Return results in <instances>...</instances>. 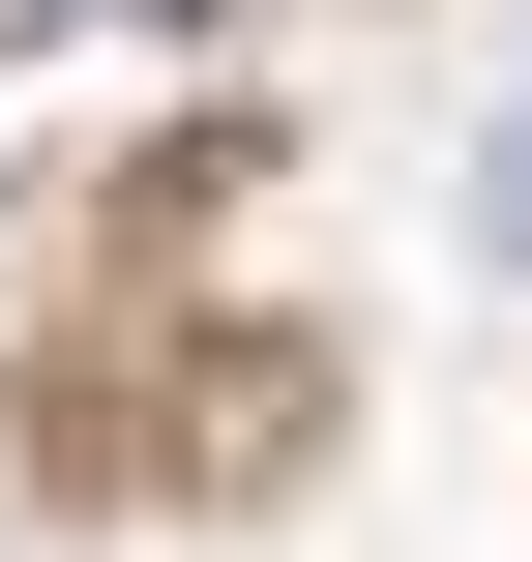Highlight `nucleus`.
Masks as SVG:
<instances>
[{
	"label": "nucleus",
	"instance_id": "nucleus-1",
	"mask_svg": "<svg viewBox=\"0 0 532 562\" xmlns=\"http://www.w3.org/2000/svg\"><path fill=\"white\" fill-rule=\"evenodd\" d=\"M474 237H503V267H532V89H503V119H474Z\"/></svg>",
	"mask_w": 532,
	"mask_h": 562
}]
</instances>
